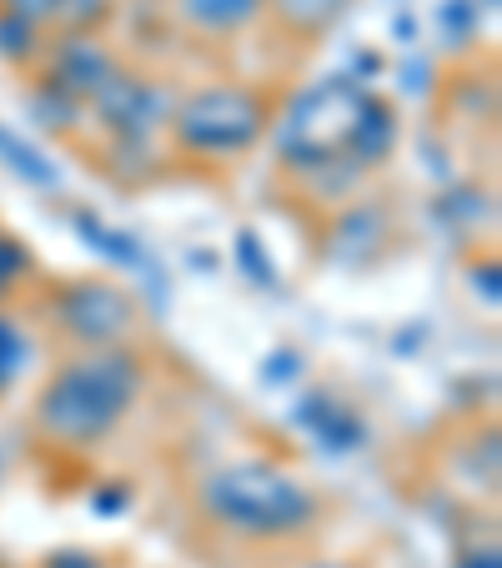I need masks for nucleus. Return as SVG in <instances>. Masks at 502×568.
<instances>
[{
  "label": "nucleus",
  "instance_id": "1",
  "mask_svg": "<svg viewBox=\"0 0 502 568\" xmlns=\"http://www.w3.org/2000/svg\"><path fill=\"white\" fill-rule=\"evenodd\" d=\"M146 357L131 343L91 347V353H65L41 377L31 403V433L51 453H96L126 428V418L141 408L146 393Z\"/></svg>",
  "mask_w": 502,
  "mask_h": 568
},
{
  "label": "nucleus",
  "instance_id": "9",
  "mask_svg": "<svg viewBox=\"0 0 502 568\" xmlns=\"http://www.w3.org/2000/svg\"><path fill=\"white\" fill-rule=\"evenodd\" d=\"M458 568H498V544H488V548H482V544H472L468 554L458 558Z\"/></svg>",
  "mask_w": 502,
  "mask_h": 568
},
{
  "label": "nucleus",
  "instance_id": "2",
  "mask_svg": "<svg viewBox=\"0 0 502 568\" xmlns=\"http://www.w3.org/2000/svg\"><path fill=\"white\" fill-rule=\"evenodd\" d=\"M192 504L212 534L246 548L307 544L327 518V498L272 458H226L192 483Z\"/></svg>",
  "mask_w": 502,
  "mask_h": 568
},
{
  "label": "nucleus",
  "instance_id": "7",
  "mask_svg": "<svg viewBox=\"0 0 502 568\" xmlns=\"http://www.w3.org/2000/svg\"><path fill=\"white\" fill-rule=\"evenodd\" d=\"M65 0H0V51L16 65H35L61 21Z\"/></svg>",
  "mask_w": 502,
  "mask_h": 568
},
{
  "label": "nucleus",
  "instance_id": "4",
  "mask_svg": "<svg viewBox=\"0 0 502 568\" xmlns=\"http://www.w3.org/2000/svg\"><path fill=\"white\" fill-rule=\"evenodd\" d=\"M136 302L116 282H65L45 292V322L65 343V353H91V347H121L136 333Z\"/></svg>",
  "mask_w": 502,
  "mask_h": 568
},
{
  "label": "nucleus",
  "instance_id": "6",
  "mask_svg": "<svg viewBox=\"0 0 502 568\" xmlns=\"http://www.w3.org/2000/svg\"><path fill=\"white\" fill-rule=\"evenodd\" d=\"M352 6L357 0H267L262 6V26L277 41H287V51H311V45H321L347 21Z\"/></svg>",
  "mask_w": 502,
  "mask_h": 568
},
{
  "label": "nucleus",
  "instance_id": "10",
  "mask_svg": "<svg viewBox=\"0 0 502 568\" xmlns=\"http://www.w3.org/2000/svg\"><path fill=\"white\" fill-rule=\"evenodd\" d=\"M45 568H101L91 554H55V558H45Z\"/></svg>",
  "mask_w": 502,
  "mask_h": 568
},
{
  "label": "nucleus",
  "instance_id": "8",
  "mask_svg": "<svg viewBox=\"0 0 502 568\" xmlns=\"http://www.w3.org/2000/svg\"><path fill=\"white\" fill-rule=\"evenodd\" d=\"M31 272H35L31 252H25L16 236L0 232V302H11L16 292H25V277H31Z\"/></svg>",
  "mask_w": 502,
  "mask_h": 568
},
{
  "label": "nucleus",
  "instance_id": "11",
  "mask_svg": "<svg viewBox=\"0 0 502 568\" xmlns=\"http://www.w3.org/2000/svg\"><path fill=\"white\" fill-rule=\"evenodd\" d=\"M307 568H357V564H337V558H317V564H307Z\"/></svg>",
  "mask_w": 502,
  "mask_h": 568
},
{
  "label": "nucleus",
  "instance_id": "3",
  "mask_svg": "<svg viewBox=\"0 0 502 568\" xmlns=\"http://www.w3.org/2000/svg\"><path fill=\"white\" fill-rule=\"evenodd\" d=\"M287 91L277 81H206L172 101L161 151L182 166H242L281 126Z\"/></svg>",
  "mask_w": 502,
  "mask_h": 568
},
{
  "label": "nucleus",
  "instance_id": "5",
  "mask_svg": "<svg viewBox=\"0 0 502 568\" xmlns=\"http://www.w3.org/2000/svg\"><path fill=\"white\" fill-rule=\"evenodd\" d=\"M267 0H166L176 36L192 45H232L262 26Z\"/></svg>",
  "mask_w": 502,
  "mask_h": 568
}]
</instances>
